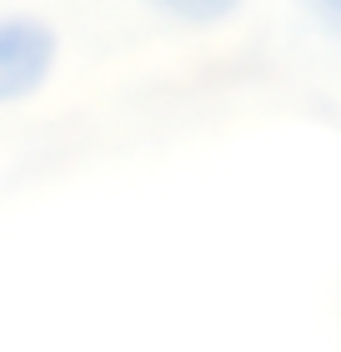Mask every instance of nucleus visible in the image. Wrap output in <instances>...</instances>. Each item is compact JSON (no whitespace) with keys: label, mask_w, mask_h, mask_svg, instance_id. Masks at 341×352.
<instances>
[{"label":"nucleus","mask_w":341,"mask_h":352,"mask_svg":"<svg viewBox=\"0 0 341 352\" xmlns=\"http://www.w3.org/2000/svg\"><path fill=\"white\" fill-rule=\"evenodd\" d=\"M56 71V30L36 15H0V106L36 96Z\"/></svg>","instance_id":"f257e3e1"},{"label":"nucleus","mask_w":341,"mask_h":352,"mask_svg":"<svg viewBox=\"0 0 341 352\" xmlns=\"http://www.w3.org/2000/svg\"><path fill=\"white\" fill-rule=\"evenodd\" d=\"M161 15H171V21H186V25H216L226 21L241 0H151Z\"/></svg>","instance_id":"f03ea898"},{"label":"nucleus","mask_w":341,"mask_h":352,"mask_svg":"<svg viewBox=\"0 0 341 352\" xmlns=\"http://www.w3.org/2000/svg\"><path fill=\"white\" fill-rule=\"evenodd\" d=\"M301 6L311 10L316 21L331 30V36H341V0H301Z\"/></svg>","instance_id":"7ed1b4c3"}]
</instances>
